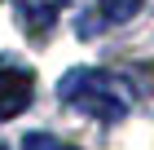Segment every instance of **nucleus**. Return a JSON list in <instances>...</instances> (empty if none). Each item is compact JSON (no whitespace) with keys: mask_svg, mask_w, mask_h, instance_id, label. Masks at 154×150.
I'll use <instances>...</instances> for the list:
<instances>
[{"mask_svg":"<svg viewBox=\"0 0 154 150\" xmlns=\"http://www.w3.org/2000/svg\"><path fill=\"white\" fill-rule=\"evenodd\" d=\"M57 97L71 110L88 119H101V124H115L132 110V88L128 80H119L115 71H101V66H79L71 71L66 80L57 84Z\"/></svg>","mask_w":154,"mask_h":150,"instance_id":"obj_1","label":"nucleus"},{"mask_svg":"<svg viewBox=\"0 0 154 150\" xmlns=\"http://www.w3.org/2000/svg\"><path fill=\"white\" fill-rule=\"evenodd\" d=\"M35 97V75L26 66H0V124L22 115Z\"/></svg>","mask_w":154,"mask_h":150,"instance_id":"obj_2","label":"nucleus"},{"mask_svg":"<svg viewBox=\"0 0 154 150\" xmlns=\"http://www.w3.org/2000/svg\"><path fill=\"white\" fill-rule=\"evenodd\" d=\"M13 9H18V22L31 40H44L53 27H57L62 9H66V0H13Z\"/></svg>","mask_w":154,"mask_h":150,"instance_id":"obj_3","label":"nucleus"},{"mask_svg":"<svg viewBox=\"0 0 154 150\" xmlns=\"http://www.w3.org/2000/svg\"><path fill=\"white\" fill-rule=\"evenodd\" d=\"M141 9H145V0H97V13H101V22H110V27L132 22Z\"/></svg>","mask_w":154,"mask_h":150,"instance_id":"obj_4","label":"nucleus"},{"mask_svg":"<svg viewBox=\"0 0 154 150\" xmlns=\"http://www.w3.org/2000/svg\"><path fill=\"white\" fill-rule=\"evenodd\" d=\"M22 150H79V146H71V141H62V137H48V132H26Z\"/></svg>","mask_w":154,"mask_h":150,"instance_id":"obj_5","label":"nucleus"},{"mask_svg":"<svg viewBox=\"0 0 154 150\" xmlns=\"http://www.w3.org/2000/svg\"><path fill=\"white\" fill-rule=\"evenodd\" d=\"M0 150H5V146H0Z\"/></svg>","mask_w":154,"mask_h":150,"instance_id":"obj_6","label":"nucleus"}]
</instances>
